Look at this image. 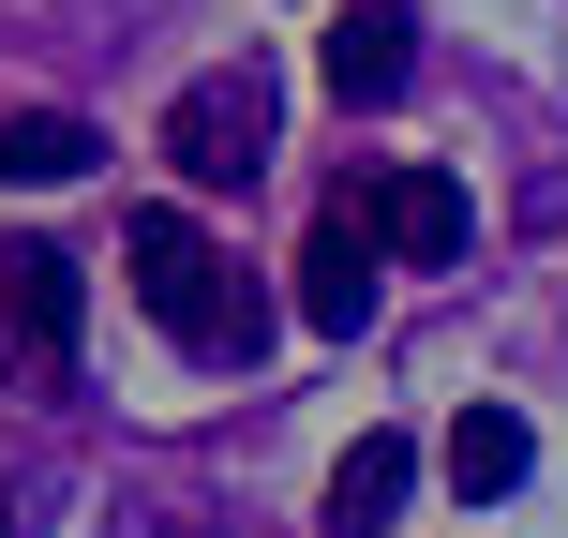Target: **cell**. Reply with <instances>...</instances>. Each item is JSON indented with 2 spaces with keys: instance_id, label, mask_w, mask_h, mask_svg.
<instances>
[{
  "instance_id": "1",
  "label": "cell",
  "mask_w": 568,
  "mask_h": 538,
  "mask_svg": "<svg viewBox=\"0 0 568 538\" xmlns=\"http://www.w3.org/2000/svg\"><path fill=\"white\" fill-rule=\"evenodd\" d=\"M120 270H135V300H150V329L165 344H195V359H255V284L225 270V240L195 225V210H135L120 225Z\"/></svg>"
},
{
  "instance_id": "2",
  "label": "cell",
  "mask_w": 568,
  "mask_h": 538,
  "mask_svg": "<svg viewBox=\"0 0 568 538\" xmlns=\"http://www.w3.org/2000/svg\"><path fill=\"white\" fill-rule=\"evenodd\" d=\"M270 135H284V90H270V60H225V75H195L165 105V165L195 180V195H240V180L270 165Z\"/></svg>"
},
{
  "instance_id": "3",
  "label": "cell",
  "mask_w": 568,
  "mask_h": 538,
  "mask_svg": "<svg viewBox=\"0 0 568 538\" xmlns=\"http://www.w3.org/2000/svg\"><path fill=\"white\" fill-rule=\"evenodd\" d=\"M344 210H359V225H374V255H404V270H449V255H464V180H449V165L344 180Z\"/></svg>"
},
{
  "instance_id": "4",
  "label": "cell",
  "mask_w": 568,
  "mask_h": 538,
  "mask_svg": "<svg viewBox=\"0 0 568 538\" xmlns=\"http://www.w3.org/2000/svg\"><path fill=\"white\" fill-rule=\"evenodd\" d=\"M300 314H314L329 344L374 329V225H359L344 195H329V225H314V255H300Z\"/></svg>"
},
{
  "instance_id": "5",
  "label": "cell",
  "mask_w": 568,
  "mask_h": 538,
  "mask_svg": "<svg viewBox=\"0 0 568 538\" xmlns=\"http://www.w3.org/2000/svg\"><path fill=\"white\" fill-rule=\"evenodd\" d=\"M404 75H419V16H404V0H344L329 16V90L344 105H389Z\"/></svg>"
},
{
  "instance_id": "6",
  "label": "cell",
  "mask_w": 568,
  "mask_h": 538,
  "mask_svg": "<svg viewBox=\"0 0 568 538\" xmlns=\"http://www.w3.org/2000/svg\"><path fill=\"white\" fill-rule=\"evenodd\" d=\"M404 494H419V434H359V449L329 464V509H314V524H329V538H389Z\"/></svg>"
},
{
  "instance_id": "7",
  "label": "cell",
  "mask_w": 568,
  "mask_h": 538,
  "mask_svg": "<svg viewBox=\"0 0 568 538\" xmlns=\"http://www.w3.org/2000/svg\"><path fill=\"white\" fill-rule=\"evenodd\" d=\"M0 314L30 359H75V255L60 240H0Z\"/></svg>"
},
{
  "instance_id": "8",
  "label": "cell",
  "mask_w": 568,
  "mask_h": 538,
  "mask_svg": "<svg viewBox=\"0 0 568 538\" xmlns=\"http://www.w3.org/2000/svg\"><path fill=\"white\" fill-rule=\"evenodd\" d=\"M524 464H539V434H524L509 404H464V419H449V494H464V509L524 494Z\"/></svg>"
},
{
  "instance_id": "9",
  "label": "cell",
  "mask_w": 568,
  "mask_h": 538,
  "mask_svg": "<svg viewBox=\"0 0 568 538\" xmlns=\"http://www.w3.org/2000/svg\"><path fill=\"white\" fill-rule=\"evenodd\" d=\"M90 150L105 135H90L75 105H16L0 120V180H30V195H45V180H90Z\"/></svg>"
},
{
  "instance_id": "10",
  "label": "cell",
  "mask_w": 568,
  "mask_h": 538,
  "mask_svg": "<svg viewBox=\"0 0 568 538\" xmlns=\"http://www.w3.org/2000/svg\"><path fill=\"white\" fill-rule=\"evenodd\" d=\"M0 538H16V524H0Z\"/></svg>"
}]
</instances>
